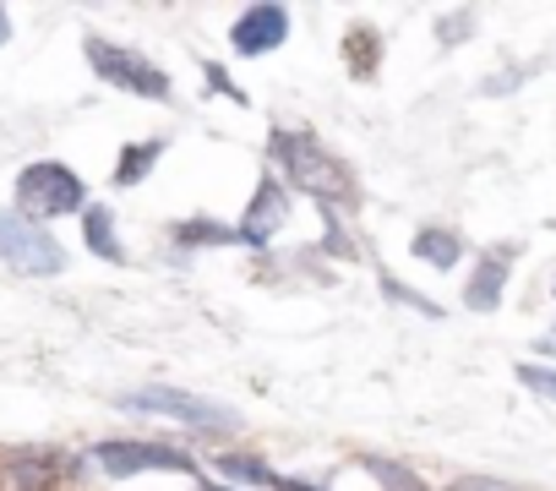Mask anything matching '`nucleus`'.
<instances>
[{"instance_id": "nucleus-20", "label": "nucleus", "mask_w": 556, "mask_h": 491, "mask_svg": "<svg viewBox=\"0 0 556 491\" xmlns=\"http://www.w3.org/2000/svg\"><path fill=\"white\" fill-rule=\"evenodd\" d=\"M464 34H475V12H447V17L437 23V39H442V45H464Z\"/></svg>"}, {"instance_id": "nucleus-28", "label": "nucleus", "mask_w": 556, "mask_h": 491, "mask_svg": "<svg viewBox=\"0 0 556 491\" xmlns=\"http://www.w3.org/2000/svg\"><path fill=\"white\" fill-rule=\"evenodd\" d=\"M0 486H7V475H0Z\"/></svg>"}, {"instance_id": "nucleus-17", "label": "nucleus", "mask_w": 556, "mask_h": 491, "mask_svg": "<svg viewBox=\"0 0 556 491\" xmlns=\"http://www.w3.org/2000/svg\"><path fill=\"white\" fill-rule=\"evenodd\" d=\"M366 469L382 480V486H393V491H426L420 486V475H409L404 464H388V458H366Z\"/></svg>"}, {"instance_id": "nucleus-13", "label": "nucleus", "mask_w": 556, "mask_h": 491, "mask_svg": "<svg viewBox=\"0 0 556 491\" xmlns=\"http://www.w3.org/2000/svg\"><path fill=\"white\" fill-rule=\"evenodd\" d=\"M164 159V137H148V142H126L121 159H115V186H142L148 169Z\"/></svg>"}, {"instance_id": "nucleus-2", "label": "nucleus", "mask_w": 556, "mask_h": 491, "mask_svg": "<svg viewBox=\"0 0 556 491\" xmlns=\"http://www.w3.org/2000/svg\"><path fill=\"white\" fill-rule=\"evenodd\" d=\"M83 207H88V186H83V175L72 169V164H61V159H39V164H28L23 175H17V213L23 218H34V224H50V218H83Z\"/></svg>"}, {"instance_id": "nucleus-14", "label": "nucleus", "mask_w": 556, "mask_h": 491, "mask_svg": "<svg viewBox=\"0 0 556 491\" xmlns=\"http://www.w3.org/2000/svg\"><path fill=\"white\" fill-rule=\"evenodd\" d=\"M344 66H350L355 83L377 77V66H382V39H377L371 28H350V39H344Z\"/></svg>"}, {"instance_id": "nucleus-5", "label": "nucleus", "mask_w": 556, "mask_h": 491, "mask_svg": "<svg viewBox=\"0 0 556 491\" xmlns=\"http://www.w3.org/2000/svg\"><path fill=\"white\" fill-rule=\"evenodd\" d=\"M121 404H126L131 415H169V420L202 426V431H235V426H240L235 410L207 404V399H197V393H186V388H137V393H126Z\"/></svg>"}, {"instance_id": "nucleus-16", "label": "nucleus", "mask_w": 556, "mask_h": 491, "mask_svg": "<svg viewBox=\"0 0 556 491\" xmlns=\"http://www.w3.org/2000/svg\"><path fill=\"white\" fill-rule=\"evenodd\" d=\"M235 240H240V229L213 224V218H186V224H175V246H235Z\"/></svg>"}, {"instance_id": "nucleus-15", "label": "nucleus", "mask_w": 556, "mask_h": 491, "mask_svg": "<svg viewBox=\"0 0 556 491\" xmlns=\"http://www.w3.org/2000/svg\"><path fill=\"white\" fill-rule=\"evenodd\" d=\"M213 469L218 475H229L235 486H256V491H278V475L262 464V458H251V453H218L213 458Z\"/></svg>"}, {"instance_id": "nucleus-7", "label": "nucleus", "mask_w": 556, "mask_h": 491, "mask_svg": "<svg viewBox=\"0 0 556 491\" xmlns=\"http://www.w3.org/2000/svg\"><path fill=\"white\" fill-rule=\"evenodd\" d=\"M12 491H55L61 480L83 475V458H61L55 448H17L7 464H0Z\"/></svg>"}, {"instance_id": "nucleus-26", "label": "nucleus", "mask_w": 556, "mask_h": 491, "mask_svg": "<svg viewBox=\"0 0 556 491\" xmlns=\"http://www.w3.org/2000/svg\"><path fill=\"white\" fill-rule=\"evenodd\" d=\"M540 350H545V355H556V339H540Z\"/></svg>"}, {"instance_id": "nucleus-3", "label": "nucleus", "mask_w": 556, "mask_h": 491, "mask_svg": "<svg viewBox=\"0 0 556 491\" xmlns=\"http://www.w3.org/2000/svg\"><path fill=\"white\" fill-rule=\"evenodd\" d=\"M83 55L99 72V83H110L121 93H137V99H153V104H169V93H175L169 88V72H159L153 61H142L137 50H126V45H115L104 34H88L83 39Z\"/></svg>"}, {"instance_id": "nucleus-27", "label": "nucleus", "mask_w": 556, "mask_h": 491, "mask_svg": "<svg viewBox=\"0 0 556 491\" xmlns=\"http://www.w3.org/2000/svg\"><path fill=\"white\" fill-rule=\"evenodd\" d=\"M202 491H229V486H218V480H202Z\"/></svg>"}, {"instance_id": "nucleus-4", "label": "nucleus", "mask_w": 556, "mask_h": 491, "mask_svg": "<svg viewBox=\"0 0 556 491\" xmlns=\"http://www.w3.org/2000/svg\"><path fill=\"white\" fill-rule=\"evenodd\" d=\"M0 263L28 279H50V274H66V246L50 235V224L0 213Z\"/></svg>"}, {"instance_id": "nucleus-18", "label": "nucleus", "mask_w": 556, "mask_h": 491, "mask_svg": "<svg viewBox=\"0 0 556 491\" xmlns=\"http://www.w3.org/2000/svg\"><path fill=\"white\" fill-rule=\"evenodd\" d=\"M382 295H393V301H399V306H409V312H426V317H442V306H431L426 295H415L409 285H399V279H388V274H382Z\"/></svg>"}, {"instance_id": "nucleus-11", "label": "nucleus", "mask_w": 556, "mask_h": 491, "mask_svg": "<svg viewBox=\"0 0 556 491\" xmlns=\"http://www.w3.org/2000/svg\"><path fill=\"white\" fill-rule=\"evenodd\" d=\"M83 246H88L93 257H104V263H126V240H121L115 213L104 202H88L83 207Z\"/></svg>"}, {"instance_id": "nucleus-22", "label": "nucleus", "mask_w": 556, "mask_h": 491, "mask_svg": "<svg viewBox=\"0 0 556 491\" xmlns=\"http://www.w3.org/2000/svg\"><path fill=\"white\" fill-rule=\"evenodd\" d=\"M453 491H518V486H507V480H485V475H469V480H458Z\"/></svg>"}, {"instance_id": "nucleus-8", "label": "nucleus", "mask_w": 556, "mask_h": 491, "mask_svg": "<svg viewBox=\"0 0 556 491\" xmlns=\"http://www.w3.org/2000/svg\"><path fill=\"white\" fill-rule=\"evenodd\" d=\"M285 224H290V191H285V180H278V175H262L256 191H251V202H245V218L235 229H240L245 246H267Z\"/></svg>"}, {"instance_id": "nucleus-19", "label": "nucleus", "mask_w": 556, "mask_h": 491, "mask_svg": "<svg viewBox=\"0 0 556 491\" xmlns=\"http://www.w3.org/2000/svg\"><path fill=\"white\" fill-rule=\"evenodd\" d=\"M518 382H523V388H534L540 399H556V366L529 361V366H518Z\"/></svg>"}, {"instance_id": "nucleus-10", "label": "nucleus", "mask_w": 556, "mask_h": 491, "mask_svg": "<svg viewBox=\"0 0 556 491\" xmlns=\"http://www.w3.org/2000/svg\"><path fill=\"white\" fill-rule=\"evenodd\" d=\"M513 263H518V246H491V252L469 268L464 306H469V312H496V306H502V290H507V279H513Z\"/></svg>"}, {"instance_id": "nucleus-1", "label": "nucleus", "mask_w": 556, "mask_h": 491, "mask_svg": "<svg viewBox=\"0 0 556 491\" xmlns=\"http://www.w3.org/2000/svg\"><path fill=\"white\" fill-rule=\"evenodd\" d=\"M267 153H273V164L285 169V180L295 186V191H306V197H317L323 207H355V175L344 169V159H333L312 131H290V126H278L273 137H267Z\"/></svg>"}, {"instance_id": "nucleus-6", "label": "nucleus", "mask_w": 556, "mask_h": 491, "mask_svg": "<svg viewBox=\"0 0 556 491\" xmlns=\"http://www.w3.org/2000/svg\"><path fill=\"white\" fill-rule=\"evenodd\" d=\"M93 464L110 475V480H126V475H148V469H175V475H197L191 453L169 448V442H137V437H121V442H99L93 448Z\"/></svg>"}, {"instance_id": "nucleus-12", "label": "nucleus", "mask_w": 556, "mask_h": 491, "mask_svg": "<svg viewBox=\"0 0 556 491\" xmlns=\"http://www.w3.org/2000/svg\"><path fill=\"white\" fill-rule=\"evenodd\" d=\"M415 263H431V268H453L458 257H464V235L458 229H442V224H426V229H415Z\"/></svg>"}, {"instance_id": "nucleus-23", "label": "nucleus", "mask_w": 556, "mask_h": 491, "mask_svg": "<svg viewBox=\"0 0 556 491\" xmlns=\"http://www.w3.org/2000/svg\"><path fill=\"white\" fill-rule=\"evenodd\" d=\"M518 77H523V72H502V77L485 83V93H507V88H518Z\"/></svg>"}, {"instance_id": "nucleus-24", "label": "nucleus", "mask_w": 556, "mask_h": 491, "mask_svg": "<svg viewBox=\"0 0 556 491\" xmlns=\"http://www.w3.org/2000/svg\"><path fill=\"white\" fill-rule=\"evenodd\" d=\"M278 491H323V486H306V480H278Z\"/></svg>"}, {"instance_id": "nucleus-25", "label": "nucleus", "mask_w": 556, "mask_h": 491, "mask_svg": "<svg viewBox=\"0 0 556 491\" xmlns=\"http://www.w3.org/2000/svg\"><path fill=\"white\" fill-rule=\"evenodd\" d=\"M7 39H12V12L0 7V45H7Z\"/></svg>"}, {"instance_id": "nucleus-21", "label": "nucleus", "mask_w": 556, "mask_h": 491, "mask_svg": "<svg viewBox=\"0 0 556 491\" xmlns=\"http://www.w3.org/2000/svg\"><path fill=\"white\" fill-rule=\"evenodd\" d=\"M202 77H207V88H213V93H224V99L245 104V93H240V88L229 83V72H224V66H202Z\"/></svg>"}, {"instance_id": "nucleus-9", "label": "nucleus", "mask_w": 556, "mask_h": 491, "mask_svg": "<svg viewBox=\"0 0 556 491\" xmlns=\"http://www.w3.org/2000/svg\"><path fill=\"white\" fill-rule=\"evenodd\" d=\"M285 39H290V12L273 7V0H267V7L240 12L235 28H229V50H235V55H273Z\"/></svg>"}]
</instances>
